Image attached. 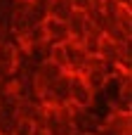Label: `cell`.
<instances>
[{"label":"cell","mask_w":132,"mask_h":135,"mask_svg":"<svg viewBox=\"0 0 132 135\" xmlns=\"http://www.w3.org/2000/svg\"><path fill=\"white\" fill-rule=\"evenodd\" d=\"M66 93H68V104L73 107H87L92 102V90L78 74H66Z\"/></svg>","instance_id":"1"},{"label":"cell","mask_w":132,"mask_h":135,"mask_svg":"<svg viewBox=\"0 0 132 135\" xmlns=\"http://www.w3.org/2000/svg\"><path fill=\"white\" fill-rule=\"evenodd\" d=\"M61 47H64V57H66V74H80L87 62V55L80 47V43L66 40V43H61Z\"/></svg>","instance_id":"2"},{"label":"cell","mask_w":132,"mask_h":135,"mask_svg":"<svg viewBox=\"0 0 132 135\" xmlns=\"http://www.w3.org/2000/svg\"><path fill=\"white\" fill-rule=\"evenodd\" d=\"M40 24H43V31H45V43H50V45H61V43L71 40L66 21H59V19L45 17Z\"/></svg>","instance_id":"3"},{"label":"cell","mask_w":132,"mask_h":135,"mask_svg":"<svg viewBox=\"0 0 132 135\" xmlns=\"http://www.w3.org/2000/svg\"><path fill=\"white\" fill-rule=\"evenodd\" d=\"M66 26H68V36H71V40L80 43V40L85 38V28H87V17H85V12L73 9V14L68 17Z\"/></svg>","instance_id":"4"},{"label":"cell","mask_w":132,"mask_h":135,"mask_svg":"<svg viewBox=\"0 0 132 135\" xmlns=\"http://www.w3.org/2000/svg\"><path fill=\"white\" fill-rule=\"evenodd\" d=\"M71 14H73V7L68 0H47V17L59 19V21H68Z\"/></svg>","instance_id":"5"},{"label":"cell","mask_w":132,"mask_h":135,"mask_svg":"<svg viewBox=\"0 0 132 135\" xmlns=\"http://www.w3.org/2000/svg\"><path fill=\"white\" fill-rule=\"evenodd\" d=\"M35 126H33V121L31 119H19L17 121V126H14V135H35Z\"/></svg>","instance_id":"6"},{"label":"cell","mask_w":132,"mask_h":135,"mask_svg":"<svg viewBox=\"0 0 132 135\" xmlns=\"http://www.w3.org/2000/svg\"><path fill=\"white\" fill-rule=\"evenodd\" d=\"M116 2H118L120 7H128V9H130V5H132V0H116Z\"/></svg>","instance_id":"7"}]
</instances>
